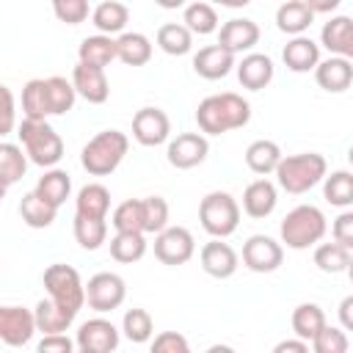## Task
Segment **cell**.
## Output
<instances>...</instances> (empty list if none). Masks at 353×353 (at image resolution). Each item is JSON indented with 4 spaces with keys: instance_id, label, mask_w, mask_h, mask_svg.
I'll use <instances>...</instances> for the list:
<instances>
[{
    "instance_id": "1",
    "label": "cell",
    "mask_w": 353,
    "mask_h": 353,
    "mask_svg": "<svg viewBox=\"0 0 353 353\" xmlns=\"http://www.w3.org/2000/svg\"><path fill=\"white\" fill-rule=\"evenodd\" d=\"M196 121L201 135H223L229 130H240L251 121V105L234 91L210 94L196 108Z\"/></svg>"
},
{
    "instance_id": "2",
    "label": "cell",
    "mask_w": 353,
    "mask_h": 353,
    "mask_svg": "<svg viewBox=\"0 0 353 353\" xmlns=\"http://www.w3.org/2000/svg\"><path fill=\"white\" fill-rule=\"evenodd\" d=\"M273 174H276V182L281 190L301 196V193H309L317 182H323V176L328 174V163L317 152H301V154L281 157V163L276 165Z\"/></svg>"
},
{
    "instance_id": "3",
    "label": "cell",
    "mask_w": 353,
    "mask_h": 353,
    "mask_svg": "<svg viewBox=\"0 0 353 353\" xmlns=\"http://www.w3.org/2000/svg\"><path fill=\"white\" fill-rule=\"evenodd\" d=\"M127 149H130V138L121 130H102L83 146L80 165L91 176H108L121 165Z\"/></svg>"
},
{
    "instance_id": "4",
    "label": "cell",
    "mask_w": 353,
    "mask_h": 353,
    "mask_svg": "<svg viewBox=\"0 0 353 353\" xmlns=\"http://www.w3.org/2000/svg\"><path fill=\"white\" fill-rule=\"evenodd\" d=\"M325 215L320 207L314 204H298L295 210H290L279 226V234H281V243L287 248H295V251H303V248H312L317 245L323 237H325Z\"/></svg>"
},
{
    "instance_id": "5",
    "label": "cell",
    "mask_w": 353,
    "mask_h": 353,
    "mask_svg": "<svg viewBox=\"0 0 353 353\" xmlns=\"http://www.w3.org/2000/svg\"><path fill=\"white\" fill-rule=\"evenodd\" d=\"M17 135H19V143H22L25 157L33 165L55 168L61 163V157H63V141H61V135L47 121H28V119H22Z\"/></svg>"
},
{
    "instance_id": "6",
    "label": "cell",
    "mask_w": 353,
    "mask_h": 353,
    "mask_svg": "<svg viewBox=\"0 0 353 353\" xmlns=\"http://www.w3.org/2000/svg\"><path fill=\"white\" fill-rule=\"evenodd\" d=\"M199 221L212 240H226L240 226V204L226 190H212L199 204Z\"/></svg>"
},
{
    "instance_id": "7",
    "label": "cell",
    "mask_w": 353,
    "mask_h": 353,
    "mask_svg": "<svg viewBox=\"0 0 353 353\" xmlns=\"http://www.w3.org/2000/svg\"><path fill=\"white\" fill-rule=\"evenodd\" d=\"M44 281V290L50 295L52 303H58L63 312H69L72 317H77V312L83 309L85 303V284L80 279V273L72 268V265H63V262H55L44 270L41 276Z\"/></svg>"
},
{
    "instance_id": "8",
    "label": "cell",
    "mask_w": 353,
    "mask_h": 353,
    "mask_svg": "<svg viewBox=\"0 0 353 353\" xmlns=\"http://www.w3.org/2000/svg\"><path fill=\"white\" fill-rule=\"evenodd\" d=\"M124 298H127V284L119 273L102 270V273H94L85 284V301L99 314L119 309L124 303Z\"/></svg>"
},
{
    "instance_id": "9",
    "label": "cell",
    "mask_w": 353,
    "mask_h": 353,
    "mask_svg": "<svg viewBox=\"0 0 353 353\" xmlns=\"http://www.w3.org/2000/svg\"><path fill=\"white\" fill-rule=\"evenodd\" d=\"M196 254V240L185 226H165L154 234V256L163 265H185Z\"/></svg>"
},
{
    "instance_id": "10",
    "label": "cell",
    "mask_w": 353,
    "mask_h": 353,
    "mask_svg": "<svg viewBox=\"0 0 353 353\" xmlns=\"http://www.w3.org/2000/svg\"><path fill=\"white\" fill-rule=\"evenodd\" d=\"M284 262V248L268 234H251L243 243V265L254 273H273Z\"/></svg>"
},
{
    "instance_id": "11",
    "label": "cell",
    "mask_w": 353,
    "mask_h": 353,
    "mask_svg": "<svg viewBox=\"0 0 353 353\" xmlns=\"http://www.w3.org/2000/svg\"><path fill=\"white\" fill-rule=\"evenodd\" d=\"M207 154H210V141L201 132H179L176 138L168 141V149H165L168 163L179 171L201 165L207 160Z\"/></svg>"
},
{
    "instance_id": "12",
    "label": "cell",
    "mask_w": 353,
    "mask_h": 353,
    "mask_svg": "<svg viewBox=\"0 0 353 353\" xmlns=\"http://www.w3.org/2000/svg\"><path fill=\"white\" fill-rule=\"evenodd\" d=\"M119 328L105 317H91L77 328L74 345L85 353H113L119 347Z\"/></svg>"
},
{
    "instance_id": "13",
    "label": "cell",
    "mask_w": 353,
    "mask_h": 353,
    "mask_svg": "<svg viewBox=\"0 0 353 353\" xmlns=\"http://www.w3.org/2000/svg\"><path fill=\"white\" fill-rule=\"evenodd\" d=\"M171 135V119L160 108H141L132 116V138L141 146H160Z\"/></svg>"
},
{
    "instance_id": "14",
    "label": "cell",
    "mask_w": 353,
    "mask_h": 353,
    "mask_svg": "<svg viewBox=\"0 0 353 353\" xmlns=\"http://www.w3.org/2000/svg\"><path fill=\"white\" fill-rule=\"evenodd\" d=\"M36 323L33 312L25 306H0V342L8 347H22L33 339Z\"/></svg>"
},
{
    "instance_id": "15",
    "label": "cell",
    "mask_w": 353,
    "mask_h": 353,
    "mask_svg": "<svg viewBox=\"0 0 353 353\" xmlns=\"http://www.w3.org/2000/svg\"><path fill=\"white\" fill-rule=\"evenodd\" d=\"M256 41H259V25L248 17H232L221 25L215 44L223 47L232 55H240V52L248 55V50H254Z\"/></svg>"
},
{
    "instance_id": "16",
    "label": "cell",
    "mask_w": 353,
    "mask_h": 353,
    "mask_svg": "<svg viewBox=\"0 0 353 353\" xmlns=\"http://www.w3.org/2000/svg\"><path fill=\"white\" fill-rule=\"evenodd\" d=\"M199 259H201L204 273L212 276V279H232V276L237 273V268H240L237 251H234L229 243H223V240H210V243H204Z\"/></svg>"
},
{
    "instance_id": "17",
    "label": "cell",
    "mask_w": 353,
    "mask_h": 353,
    "mask_svg": "<svg viewBox=\"0 0 353 353\" xmlns=\"http://www.w3.org/2000/svg\"><path fill=\"white\" fill-rule=\"evenodd\" d=\"M72 88L88 105H102L110 97V83H108L105 69H94V66H85V63H77L72 69Z\"/></svg>"
},
{
    "instance_id": "18",
    "label": "cell",
    "mask_w": 353,
    "mask_h": 353,
    "mask_svg": "<svg viewBox=\"0 0 353 353\" xmlns=\"http://www.w3.org/2000/svg\"><path fill=\"white\" fill-rule=\"evenodd\" d=\"M320 44L334 55V58H353V19L339 14L331 17L323 30H320Z\"/></svg>"
},
{
    "instance_id": "19",
    "label": "cell",
    "mask_w": 353,
    "mask_h": 353,
    "mask_svg": "<svg viewBox=\"0 0 353 353\" xmlns=\"http://www.w3.org/2000/svg\"><path fill=\"white\" fill-rule=\"evenodd\" d=\"M234 69H237L240 85L248 88V91H262L265 85H270V80L276 74V66H273L270 55H265V52H248V55H243V61L234 63Z\"/></svg>"
},
{
    "instance_id": "20",
    "label": "cell",
    "mask_w": 353,
    "mask_h": 353,
    "mask_svg": "<svg viewBox=\"0 0 353 353\" xmlns=\"http://www.w3.org/2000/svg\"><path fill=\"white\" fill-rule=\"evenodd\" d=\"M276 204H279V190H276V185L270 179L259 176V179L245 185V190H243V210H245V215H251L256 221L268 218L276 210Z\"/></svg>"
},
{
    "instance_id": "21",
    "label": "cell",
    "mask_w": 353,
    "mask_h": 353,
    "mask_svg": "<svg viewBox=\"0 0 353 353\" xmlns=\"http://www.w3.org/2000/svg\"><path fill=\"white\" fill-rule=\"evenodd\" d=\"M281 58H284V66L295 74H303V72H312L317 63H320V44L309 36H292L284 50H281Z\"/></svg>"
},
{
    "instance_id": "22",
    "label": "cell",
    "mask_w": 353,
    "mask_h": 353,
    "mask_svg": "<svg viewBox=\"0 0 353 353\" xmlns=\"http://www.w3.org/2000/svg\"><path fill=\"white\" fill-rule=\"evenodd\" d=\"M314 80L328 94H342L353 83V63L347 58H325L314 66Z\"/></svg>"
},
{
    "instance_id": "23",
    "label": "cell",
    "mask_w": 353,
    "mask_h": 353,
    "mask_svg": "<svg viewBox=\"0 0 353 353\" xmlns=\"http://www.w3.org/2000/svg\"><path fill=\"white\" fill-rule=\"evenodd\" d=\"M234 69V55L218 44H207L193 55V72L204 80H221Z\"/></svg>"
},
{
    "instance_id": "24",
    "label": "cell",
    "mask_w": 353,
    "mask_h": 353,
    "mask_svg": "<svg viewBox=\"0 0 353 353\" xmlns=\"http://www.w3.org/2000/svg\"><path fill=\"white\" fill-rule=\"evenodd\" d=\"M108 210H110V190L99 182H88L77 190L74 199V215L80 218H97V221H108Z\"/></svg>"
},
{
    "instance_id": "25",
    "label": "cell",
    "mask_w": 353,
    "mask_h": 353,
    "mask_svg": "<svg viewBox=\"0 0 353 353\" xmlns=\"http://www.w3.org/2000/svg\"><path fill=\"white\" fill-rule=\"evenodd\" d=\"M116 61V39L110 36H102V33H94V36H85L77 47V63H85V66H94V69H105Z\"/></svg>"
},
{
    "instance_id": "26",
    "label": "cell",
    "mask_w": 353,
    "mask_h": 353,
    "mask_svg": "<svg viewBox=\"0 0 353 353\" xmlns=\"http://www.w3.org/2000/svg\"><path fill=\"white\" fill-rule=\"evenodd\" d=\"M312 22H314V14L309 11L306 0H287L276 8V28L287 36H303Z\"/></svg>"
},
{
    "instance_id": "27",
    "label": "cell",
    "mask_w": 353,
    "mask_h": 353,
    "mask_svg": "<svg viewBox=\"0 0 353 353\" xmlns=\"http://www.w3.org/2000/svg\"><path fill=\"white\" fill-rule=\"evenodd\" d=\"M33 193H36L41 201H47L50 207L58 210V207L69 199V193H72V179H69V174H66L63 168H47V171L39 176Z\"/></svg>"
},
{
    "instance_id": "28",
    "label": "cell",
    "mask_w": 353,
    "mask_h": 353,
    "mask_svg": "<svg viewBox=\"0 0 353 353\" xmlns=\"http://www.w3.org/2000/svg\"><path fill=\"white\" fill-rule=\"evenodd\" d=\"M91 22L102 36L113 39V33H121L124 25L130 22V8L119 0H105L91 11Z\"/></svg>"
},
{
    "instance_id": "29",
    "label": "cell",
    "mask_w": 353,
    "mask_h": 353,
    "mask_svg": "<svg viewBox=\"0 0 353 353\" xmlns=\"http://www.w3.org/2000/svg\"><path fill=\"white\" fill-rule=\"evenodd\" d=\"M116 58L127 66H143L152 58V41L149 36L138 33V30H127L116 39Z\"/></svg>"
},
{
    "instance_id": "30",
    "label": "cell",
    "mask_w": 353,
    "mask_h": 353,
    "mask_svg": "<svg viewBox=\"0 0 353 353\" xmlns=\"http://www.w3.org/2000/svg\"><path fill=\"white\" fill-rule=\"evenodd\" d=\"M281 157H284V154H281L279 143H276V141H268V138H259V141L248 143V149H245V165H248L254 174H259V176L273 174L276 165L281 163Z\"/></svg>"
},
{
    "instance_id": "31",
    "label": "cell",
    "mask_w": 353,
    "mask_h": 353,
    "mask_svg": "<svg viewBox=\"0 0 353 353\" xmlns=\"http://www.w3.org/2000/svg\"><path fill=\"white\" fill-rule=\"evenodd\" d=\"M325 325H328L325 323V312L317 303H298L292 309V331H295V339L312 342Z\"/></svg>"
},
{
    "instance_id": "32",
    "label": "cell",
    "mask_w": 353,
    "mask_h": 353,
    "mask_svg": "<svg viewBox=\"0 0 353 353\" xmlns=\"http://www.w3.org/2000/svg\"><path fill=\"white\" fill-rule=\"evenodd\" d=\"M33 323H36V331L41 334H66V328L74 323V317L69 312H63L58 303H52L50 298L39 301L36 309H33Z\"/></svg>"
},
{
    "instance_id": "33",
    "label": "cell",
    "mask_w": 353,
    "mask_h": 353,
    "mask_svg": "<svg viewBox=\"0 0 353 353\" xmlns=\"http://www.w3.org/2000/svg\"><path fill=\"white\" fill-rule=\"evenodd\" d=\"M22 113L28 121H47L50 116V97H47V80L36 77L28 80L22 88Z\"/></svg>"
},
{
    "instance_id": "34",
    "label": "cell",
    "mask_w": 353,
    "mask_h": 353,
    "mask_svg": "<svg viewBox=\"0 0 353 353\" xmlns=\"http://www.w3.org/2000/svg\"><path fill=\"white\" fill-rule=\"evenodd\" d=\"M182 25L190 30V36H210L218 30V11H215V6L196 0V3L185 6Z\"/></svg>"
},
{
    "instance_id": "35",
    "label": "cell",
    "mask_w": 353,
    "mask_h": 353,
    "mask_svg": "<svg viewBox=\"0 0 353 353\" xmlns=\"http://www.w3.org/2000/svg\"><path fill=\"white\" fill-rule=\"evenodd\" d=\"M323 196L328 204L347 210L353 204V174L350 171H331L323 176Z\"/></svg>"
},
{
    "instance_id": "36",
    "label": "cell",
    "mask_w": 353,
    "mask_h": 353,
    "mask_svg": "<svg viewBox=\"0 0 353 353\" xmlns=\"http://www.w3.org/2000/svg\"><path fill=\"white\" fill-rule=\"evenodd\" d=\"M157 47L165 55H188L193 50V36L182 22H165L157 30Z\"/></svg>"
},
{
    "instance_id": "37",
    "label": "cell",
    "mask_w": 353,
    "mask_h": 353,
    "mask_svg": "<svg viewBox=\"0 0 353 353\" xmlns=\"http://www.w3.org/2000/svg\"><path fill=\"white\" fill-rule=\"evenodd\" d=\"M28 171V157L22 152V146L17 143H0V182L6 188L17 185Z\"/></svg>"
},
{
    "instance_id": "38",
    "label": "cell",
    "mask_w": 353,
    "mask_h": 353,
    "mask_svg": "<svg viewBox=\"0 0 353 353\" xmlns=\"http://www.w3.org/2000/svg\"><path fill=\"white\" fill-rule=\"evenodd\" d=\"M146 254V237L135 234V232H116L110 240V256L121 265H132L138 259H143Z\"/></svg>"
},
{
    "instance_id": "39",
    "label": "cell",
    "mask_w": 353,
    "mask_h": 353,
    "mask_svg": "<svg viewBox=\"0 0 353 353\" xmlns=\"http://www.w3.org/2000/svg\"><path fill=\"white\" fill-rule=\"evenodd\" d=\"M19 215H22V221H25L30 229H47V226H52L58 210L50 207L47 201H41V199L30 190V193H25L22 201H19Z\"/></svg>"
},
{
    "instance_id": "40",
    "label": "cell",
    "mask_w": 353,
    "mask_h": 353,
    "mask_svg": "<svg viewBox=\"0 0 353 353\" xmlns=\"http://www.w3.org/2000/svg\"><path fill=\"white\" fill-rule=\"evenodd\" d=\"M121 334L135 342V345H143V342H152L154 336V320L146 309H127L124 317H121Z\"/></svg>"
},
{
    "instance_id": "41",
    "label": "cell",
    "mask_w": 353,
    "mask_h": 353,
    "mask_svg": "<svg viewBox=\"0 0 353 353\" xmlns=\"http://www.w3.org/2000/svg\"><path fill=\"white\" fill-rule=\"evenodd\" d=\"M353 262V254L350 248L339 245V243H320L314 248V265L323 270V273H345Z\"/></svg>"
},
{
    "instance_id": "42",
    "label": "cell",
    "mask_w": 353,
    "mask_h": 353,
    "mask_svg": "<svg viewBox=\"0 0 353 353\" xmlns=\"http://www.w3.org/2000/svg\"><path fill=\"white\" fill-rule=\"evenodd\" d=\"M47 97H50V116H63L74 108V88H72V80L66 77H47Z\"/></svg>"
},
{
    "instance_id": "43",
    "label": "cell",
    "mask_w": 353,
    "mask_h": 353,
    "mask_svg": "<svg viewBox=\"0 0 353 353\" xmlns=\"http://www.w3.org/2000/svg\"><path fill=\"white\" fill-rule=\"evenodd\" d=\"M74 240L80 243V248H85V251H97V248L108 240V221L80 218V215H74Z\"/></svg>"
},
{
    "instance_id": "44",
    "label": "cell",
    "mask_w": 353,
    "mask_h": 353,
    "mask_svg": "<svg viewBox=\"0 0 353 353\" xmlns=\"http://www.w3.org/2000/svg\"><path fill=\"white\" fill-rule=\"evenodd\" d=\"M110 223L116 232H135V234H143V210H141V199H127L121 201L113 215H110Z\"/></svg>"
},
{
    "instance_id": "45",
    "label": "cell",
    "mask_w": 353,
    "mask_h": 353,
    "mask_svg": "<svg viewBox=\"0 0 353 353\" xmlns=\"http://www.w3.org/2000/svg\"><path fill=\"white\" fill-rule=\"evenodd\" d=\"M141 210H143V234H160L168 226V201L163 196L141 199Z\"/></svg>"
},
{
    "instance_id": "46",
    "label": "cell",
    "mask_w": 353,
    "mask_h": 353,
    "mask_svg": "<svg viewBox=\"0 0 353 353\" xmlns=\"http://www.w3.org/2000/svg\"><path fill=\"white\" fill-rule=\"evenodd\" d=\"M350 339L342 328L325 325L314 339H312V353H347Z\"/></svg>"
},
{
    "instance_id": "47",
    "label": "cell",
    "mask_w": 353,
    "mask_h": 353,
    "mask_svg": "<svg viewBox=\"0 0 353 353\" xmlns=\"http://www.w3.org/2000/svg\"><path fill=\"white\" fill-rule=\"evenodd\" d=\"M149 353H193V350H190V342L185 339V334H179V331H160L157 336H152Z\"/></svg>"
},
{
    "instance_id": "48",
    "label": "cell",
    "mask_w": 353,
    "mask_h": 353,
    "mask_svg": "<svg viewBox=\"0 0 353 353\" xmlns=\"http://www.w3.org/2000/svg\"><path fill=\"white\" fill-rule=\"evenodd\" d=\"M52 11H55V17H58L61 22H66V25H80V22H85V17L91 14V8H88L85 0H55V3H52Z\"/></svg>"
},
{
    "instance_id": "49",
    "label": "cell",
    "mask_w": 353,
    "mask_h": 353,
    "mask_svg": "<svg viewBox=\"0 0 353 353\" xmlns=\"http://www.w3.org/2000/svg\"><path fill=\"white\" fill-rule=\"evenodd\" d=\"M17 127V102H14V91L0 83V138H6L8 132H14Z\"/></svg>"
},
{
    "instance_id": "50",
    "label": "cell",
    "mask_w": 353,
    "mask_h": 353,
    "mask_svg": "<svg viewBox=\"0 0 353 353\" xmlns=\"http://www.w3.org/2000/svg\"><path fill=\"white\" fill-rule=\"evenodd\" d=\"M331 237H334V243H339V245H345V248H353V212H350V210H342V212L334 218Z\"/></svg>"
},
{
    "instance_id": "51",
    "label": "cell",
    "mask_w": 353,
    "mask_h": 353,
    "mask_svg": "<svg viewBox=\"0 0 353 353\" xmlns=\"http://www.w3.org/2000/svg\"><path fill=\"white\" fill-rule=\"evenodd\" d=\"M36 353H74V342L66 334H44Z\"/></svg>"
},
{
    "instance_id": "52",
    "label": "cell",
    "mask_w": 353,
    "mask_h": 353,
    "mask_svg": "<svg viewBox=\"0 0 353 353\" xmlns=\"http://www.w3.org/2000/svg\"><path fill=\"white\" fill-rule=\"evenodd\" d=\"M270 353H312V350H309V342L303 339H281Z\"/></svg>"
},
{
    "instance_id": "53",
    "label": "cell",
    "mask_w": 353,
    "mask_h": 353,
    "mask_svg": "<svg viewBox=\"0 0 353 353\" xmlns=\"http://www.w3.org/2000/svg\"><path fill=\"white\" fill-rule=\"evenodd\" d=\"M306 6H309V11L317 17V14H331V11H336V8H339V0H306Z\"/></svg>"
},
{
    "instance_id": "54",
    "label": "cell",
    "mask_w": 353,
    "mask_h": 353,
    "mask_svg": "<svg viewBox=\"0 0 353 353\" xmlns=\"http://www.w3.org/2000/svg\"><path fill=\"white\" fill-rule=\"evenodd\" d=\"M350 309H353V295L342 298V303H339V320H342V331H350V328H353V314H350Z\"/></svg>"
},
{
    "instance_id": "55",
    "label": "cell",
    "mask_w": 353,
    "mask_h": 353,
    "mask_svg": "<svg viewBox=\"0 0 353 353\" xmlns=\"http://www.w3.org/2000/svg\"><path fill=\"white\" fill-rule=\"evenodd\" d=\"M204 353H237L232 345H223V342H215V345H210Z\"/></svg>"
},
{
    "instance_id": "56",
    "label": "cell",
    "mask_w": 353,
    "mask_h": 353,
    "mask_svg": "<svg viewBox=\"0 0 353 353\" xmlns=\"http://www.w3.org/2000/svg\"><path fill=\"white\" fill-rule=\"evenodd\" d=\"M6 190H8V188H6V185H3V182H0V201H3V199H6Z\"/></svg>"
},
{
    "instance_id": "57",
    "label": "cell",
    "mask_w": 353,
    "mask_h": 353,
    "mask_svg": "<svg viewBox=\"0 0 353 353\" xmlns=\"http://www.w3.org/2000/svg\"><path fill=\"white\" fill-rule=\"evenodd\" d=\"M74 353H85V350H74Z\"/></svg>"
}]
</instances>
